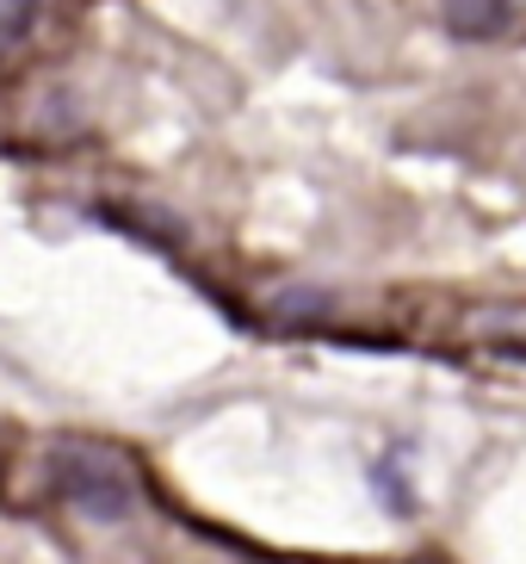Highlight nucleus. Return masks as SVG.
Instances as JSON below:
<instances>
[{"instance_id":"obj_1","label":"nucleus","mask_w":526,"mask_h":564,"mask_svg":"<svg viewBox=\"0 0 526 564\" xmlns=\"http://www.w3.org/2000/svg\"><path fill=\"white\" fill-rule=\"evenodd\" d=\"M50 471H56V490H63L81 514H94V521H124L131 502H136L124 465L99 447H56L50 453Z\"/></svg>"},{"instance_id":"obj_2","label":"nucleus","mask_w":526,"mask_h":564,"mask_svg":"<svg viewBox=\"0 0 526 564\" xmlns=\"http://www.w3.org/2000/svg\"><path fill=\"white\" fill-rule=\"evenodd\" d=\"M446 25L459 37H495L508 25V0H446Z\"/></svg>"},{"instance_id":"obj_3","label":"nucleus","mask_w":526,"mask_h":564,"mask_svg":"<svg viewBox=\"0 0 526 564\" xmlns=\"http://www.w3.org/2000/svg\"><path fill=\"white\" fill-rule=\"evenodd\" d=\"M464 335H526V304H490L464 316Z\"/></svg>"}]
</instances>
